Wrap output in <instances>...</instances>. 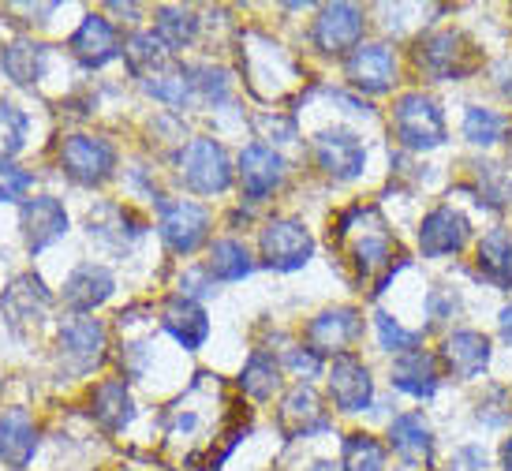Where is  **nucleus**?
<instances>
[{"mask_svg":"<svg viewBox=\"0 0 512 471\" xmlns=\"http://www.w3.org/2000/svg\"><path fill=\"white\" fill-rule=\"evenodd\" d=\"M509 172H512V135H509Z\"/></svg>","mask_w":512,"mask_h":471,"instance_id":"nucleus-47","label":"nucleus"},{"mask_svg":"<svg viewBox=\"0 0 512 471\" xmlns=\"http://www.w3.org/2000/svg\"><path fill=\"white\" fill-rule=\"evenodd\" d=\"M143 86H146V94H154L157 101H165L172 109H184L187 98H191V90H195L187 68H161V72L146 75Z\"/></svg>","mask_w":512,"mask_h":471,"instance_id":"nucleus-33","label":"nucleus"},{"mask_svg":"<svg viewBox=\"0 0 512 471\" xmlns=\"http://www.w3.org/2000/svg\"><path fill=\"white\" fill-rule=\"evenodd\" d=\"M191 75V86L202 90L206 101H225L228 98V75L221 68H210V64H199V68H187Z\"/></svg>","mask_w":512,"mask_h":471,"instance_id":"nucleus-38","label":"nucleus"},{"mask_svg":"<svg viewBox=\"0 0 512 471\" xmlns=\"http://www.w3.org/2000/svg\"><path fill=\"white\" fill-rule=\"evenodd\" d=\"M378 341H382L385 352L404 356V352H415V344L423 341V333L419 329H404L393 314H378Z\"/></svg>","mask_w":512,"mask_h":471,"instance_id":"nucleus-37","label":"nucleus"},{"mask_svg":"<svg viewBox=\"0 0 512 471\" xmlns=\"http://www.w3.org/2000/svg\"><path fill=\"white\" fill-rule=\"evenodd\" d=\"M341 464V471H385V453L370 434H348Z\"/></svg>","mask_w":512,"mask_h":471,"instance_id":"nucleus-34","label":"nucleus"},{"mask_svg":"<svg viewBox=\"0 0 512 471\" xmlns=\"http://www.w3.org/2000/svg\"><path fill=\"white\" fill-rule=\"evenodd\" d=\"M494 79H498V90L505 94V98H512V57H505L498 64V72H494Z\"/></svg>","mask_w":512,"mask_h":471,"instance_id":"nucleus-44","label":"nucleus"},{"mask_svg":"<svg viewBox=\"0 0 512 471\" xmlns=\"http://www.w3.org/2000/svg\"><path fill=\"white\" fill-rule=\"evenodd\" d=\"M348 79L363 94H385L393 86V79H397V57H393V49L382 42L359 45L356 53L348 57Z\"/></svg>","mask_w":512,"mask_h":471,"instance_id":"nucleus-18","label":"nucleus"},{"mask_svg":"<svg viewBox=\"0 0 512 471\" xmlns=\"http://www.w3.org/2000/svg\"><path fill=\"white\" fill-rule=\"evenodd\" d=\"M105 326L98 318H72L57 337V359L72 374H90L105 363Z\"/></svg>","mask_w":512,"mask_h":471,"instance_id":"nucleus-6","label":"nucleus"},{"mask_svg":"<svg viewBox=\"0 0 512 471\" xmlns=\"http://www.w3.org/2000/svg\"><path fill=\"white\" fill-rule=\"evenodd\" d=\"M505 131V116L494 113V109H483V105H471L464 113V139L471 146H494Z\"/></svg>","mask_w":512,"mask_h":471,"instance_id":"nucleus-35","label":"nucleus"},{"mask_svg":"<svg viewBox=\"0 0 512 471\" xmlns=\"http://www.w3.org/2000/svg\"><path fill=\"white\" fill-rule=\"evenodd\" d=\"M314 161L333 180H356L359 172L367 169V146L356 131L329 128L314 139Z\"/></svg>","mask_w":512,"mask_h":471,"instance_id":"nucleus-7","label":"nucleus"},{"mask_svg":"<svg viewBox=\"0 0 512 471\" xmlns=\"http://www.w3.org/2000/svg\"><path fill=\"white\" fill-rule=\"evenodd\" d=\"M165 57H169V49L157 42V34L139 30V34H131L128 42H124V60H128L131 75H139V79L161 72V68H165Z\"/></svg>","mask_w":512,"mask_h":471,"instance_id":"nucleus-32","label":"nucleus"},{"mask_svg":"<svg viewBox=\"0 0 512 471\" xmlns=\"http://www.w3.org/2000/svg\"><path fill=\"white\" fill-rule=\"evenodd\" d=\"M30 172L15 169L12 161H0V202H19L30 191Z\"/></svg>","mask_w":512,"mask_h":471,"instance_id":"nucleus-39","label":"nucleus"},{"mask_svg":"<svg viewBox=\"0 0 512 471\" xmlns=\"http://www.w3.org/2000/svg\"><path fill=\"white\" fill-rule=\"evenodd\" d=\"M363 27H367V15L356 4H329L314 19L311 38L322 53H348V49H359Z\"/></svg>","mask_w":512,"mask_h":471,"instance_id":"nucleus-11","label":"nucleus"},{"mask_svg":"<svg viewBox=\"0 0 512 471\" xmlns=\"http://www.w3.org/2000/svg\"><path fill=\"white\" fill-rule=\"evenodd\" d=\"M314 471H333V468H329V464H318V468H314Z\"/></svg>","mask_w":512,"mask_h":471,"instance_id":"nucleus-48","label":"nucleus"},{"mask_svg":"<svg viewBox=\"0 0 512 471\" xmlns=\"http://www.w3.org/2000/svg\"><path fill=\"white\" fill-rule=\"evenodd\" d=\"M475 262L490 285L512 288V229H490L475 247Z\"/></svg>","mask_w":512,"mask_h":471,"instance_id":"nucleus-26","label":"nucleus"},{"mask_svg":"<svg viewBox=\"0 0 512 471\" xmlns=\"http://www.w3.org/2000/svg\"><path fill=\"white\" fill-rule=\"evenodd\" d=\"M471 236L468 217L460 214L456 206H434L423 221H419V247L427 258H445L456 255Z\"/></svg>","mask_w":512,"mask_h":471,"instance_id":"nucleus-13","label":"nucleus"},{"mask_svg":"<svg viewBox=\"0 0 512 471\" xmlns=\"http://www.w3.org/2000/svg\"><path fill=\"white\" fill-rule=\"evenodd\" d=\"M206 277H210L206 270L187 273L184 281H180V296H184V300H195V296H210V292H214V285H210Z\"/></svg>","mask_w":512,"mask_h":471,"instance_id":"nucleus-42","label":"nucleus"},{"mask_svg":"<svg viewBox=\"0 0 512 471\" xmlns=\"http://www.w3.org/2000/svg\"><path fill=\"white\" fill-rule=\"evenodd\" d=\"M154 30H157V42L165 45V49H187V45L195 42V34H199V15L191 12V8H176V4H165V8H157L154 12Z\"/></svg>","mask_w":512,"mask_h":471,"instance_id":"nucleus-28","label":"nucleus"},{"mask_svg":"<svg viewBox=\"0 0 512 471\" xmlns=\"http://www.w3.org/2000/svg\"><path fill=\"white\" fill-rule=\"evenodd\" d=\"M0 68H4V75H8L15 86H34L42 79V68H45V45L27 42V38L4 45Z\"/></svg>","mask_w":512,"mask_h":471,"instance_id":"nucleus-27","label":"nucleus"},{"mask_svg":"<svg viewBox=\"0 0 512 471\" xmlns=\"http://www.w3.org/2000/svg\"><path fill=\"white\" fill-rule=\"evenodd\" d=\"M161 326H165V333H172V341L180 344L184 352H199L202 344H206V337H210V318H206V311L195 300H184V296L165 303Z\"/></svg>","mask_w":512,"mask_h":471,"instance_id":"nucleus-22","label":"nucleus"},{"mask_svg":"<svg viewBox=\"0 0 512 471\" xmlns=\"http://www.w3.org/2000/svg\"><path fill=\"white\" fill-rule=\"evenodd\" d=\"M262 262L277 273H292L303 270L314 255V240L311 232L303 229V221H292V217H277L262 229Z\"/></svg>","mask_w":512,"mask_h":471,"instance_id":"nucleus-4","label":"nucleus"},{"mask_svg":"<svg viewBox=\"0 0 512 471\" xmlns=\"http://www.w3.org/2000/svg\"><path fill=\"white\" fill-rule=\"evenodd\" d=\"M415 60L434 83H449V79L456 83V79H464L483 64V53L464 30H438V34H427L419 42Z\"/></svg>","mask_w":512,"mask_h":471,"instance_id":"nucleus-1","label":"nucleus"},{"mask_svg":"<svg viewBox=\"0 0 512 471\" xmlns=\"http://www.w3.org/2000/svg\"><path fill=\"white\" fill-rule=\"evenodd\" d=\"M27 128V113L15 109L12 101H0V161H8L27 146Z\"/></svg>","mask_w":512,"mask_h":471,"instance_id":"nucleus-36","label":"nucleus"},{"mask_svg":"<svg viewBox=\"0 0 512 471\" xmlns=\"http://www.w3.org/2000/svg\"><path fill=\"white\" fill-rule=\"evenodd\" d=\"M72 53L83 68H105L120 53L116 27L105 15H86L83 23H79V30L72 34Z\"/></svg>","mask_w":512,"mask_h":471,"instance_id":"nucleus-20","label":"nucleus"},{"mask_svg":"<svg viewBox=\"0 0 512 471\" xmlns=\"http://www.w3.org/2000/svg\"><path fill=\"white\" fill-rule=\"evenodd\" d=\"M393 135L408 150H438L445 143V116H441L438 101L419 90L400 94L393 105Z\"/></svg>","mask_w":512,"mask_h":471,"instance_id":"nucleus-2","label":"nucleus"},{"mask_svg":"<svg viewBox=\"0 0 512 471\" xmlns=\"http://www.w3.org/2000/svg\"><path fill=\"white\" fill-rule=\"evenodd\" d=\"M60 169L83 187L105 184L116 169V150L98 135H68L60 146Z\"/></svg>","mask_w":512,"mask_h":471,"instance_id":"nucleus-5","label":"nucleus"},{"mask_svg":"<svg viewBox=\"0 0 512 471\" xmlns=\"http://www.w3.org/2000/svg\"><path fill=\"white\" fill-rule=\"evenodd\" d=\"M329 397L348 415L367 412L374 404V378H370L367 363L352 352L333 356V363H329Z\"/></svg>","mask_w":512,"mask_h":471,"instance_id":"nucleus-8","label":"nucleus"},{"mask_svg":"<svg viewBox=\"0 0 512 471\" xmlns=\"http://www.w3.org/2000/svg\"><path fill=\"white\" fill-rule=\"evenodd\" d=\"M277 430L285 438H311L318 430H329V415L322 408V397L311 386H296L277 408Z\"/></svg>","mask_w":512,"mask_h":471,"instance_id":"nucleus-16","label":"nucleus"},{"mask_svg":"<svg viewBox=\"0 0 512 471\" xmlns=\"http://www.w3.org/2000/svg\"><path fill=\"white\" fill-rule=\"evenodd\" d=\"M157 232L172 255H191V251H199L210 232V210L199 202H172L161 210Z\"/></svg>","mask_w":512,"mask_h":471,"instance_id":"nucleus-9","label":"nucleus"},{"mask_svg":"<svg viewBox=\"0 0 512 471\" xmlns=\"http://www.w3.org/2000/svg\"><path fill=\"white\" fill-rule=\"evenodd\" d=\"M38 449V430L23 408H8L0 415V460L8 468H27Z\"/></svg>","mask_w":512,"mask_h":471,"instance_id":"nucleus-24","label":"nucleus"},{"mask_svg":"<svg viewBox=\"0 0 512 471\" xmlns=\"http://www.w3.org/2000/svg\"><path fill=\"white\" fill-rule=\"evenodd\" d=\"M438 359L449 378L471 382V378H479V374L486 371V363H490V341H486L483 333H475V329H456V333L445 337Z\"/></svg>","mask_w":512,"mask_h":471,"instance_id":"nucleus-14","label":"nucleus"},{"mask_svg":"<svg viewBox=\"0 0 512 471\" xmlns=\"http://www.w3.org/2000/svg\"><path fill=\"white\" fill-rule=\"evenodd\" d=\"M363 333V318H359L356 307H333V311H322L318 318H311L307 326V348L311 352H333V356H344L352 344L359 341Z\"/></svg>","mask_w":512,"mask_h":471,"instance_id":"nucleus-12","label":"nucleus"},{"mask_svg":"<svg viewBox=\"0 0 512 471\" xmlns=\"http://www.w3.org/2000/svg\"><path fill=\"white\" fill-rule=\"evenodd\" d=\"M285 363H288V371L303 374V378H311V374L322 371V356H318V352H311V348H303V352H299V348H292Z\"/></svg>","mask_w":512,"mask_h":471,"instance_id":"nucleus-41","label":"nucleus"},{"mask_svg":"<svg viewBox=\"0 0 512 471\" xmlns=\"http://www.w3.org/2000/svg\"><path fill=\"white\" fill-rule=\"evenodd\" d=\"M475 169V199L490 206V210H501V206H509L512 202V172L501 169V165H490V161H479V165H471Z\"/></svg>","mask_w":512,"mask_h":471,"instance_id":"nucleus-31","label":"nucleus"},{"mask_svg":"<svg viewBox=\"0 0 512 471\" xmlns=\"http://www.w3.org/2000/svg\"><path fill=\"white\" fill-rule=\"evenodd\" d=\"M277 386H281V374H277V359L270 356V352H251V359L243 363L240 371V389L247 393L251 400H266L277 393Z\"/></svg>","mask_w":512,"mask_h":471,"instance_id":"nucleus-29","label":"nucleus"},{"mask_svg":"<svg viewBox=\"0 0 512 471\" xmlns=\"http://www.w3.org/2000/svg\"><path fill=\"white\" fill-rule=\"evenodd\" d=\"M389 382L393 389L400 393H408V397H419L427 400L438 393V382H441V367L438 359L423 352V348H415V352H404V356L393 363V371H389Z\"/></svg>","mask_w":512,"mask_h":471,"instance_id":"nucleus-23","label":"nucleus"},{"mask_svg":"<svg viewBox=\"0 0 512 471\" xmlns=\"http://www.w3.org/2000/svg\"><path fill=\"white\" fill-rule=\"evenodd\" d=\"M0 314L8 318L15 333H27V329L42 326V318L49 314V292L34 273H19L0 296Z\"/></svg>","mask_w":512,"mask_h":471,"instance_id":"nucleus-10","label":"nucleus"},{"mask_svg":"<svg viewBox=\"0 0 512 471\" xmlns=\"http://www.w3.org/2000/svg\"><path fill=\"white\" fill-rule=\"evenodd\" d=\"M501 468L512 471V434L505 438V445H501Z\"/></svg>","mask_w":512,"mask_h":471,"instance_id":"nucleus-46","label":"nucleus"},{"mask_svg":"<svg viewBox=\"0 0 512 471\" xmlns=\"http://www.w3.org/2000/svg\"><path fill=\"white\" fill-rule=\"evenodd\" d=\"M453 471H486V457H483V449H460L453 457Z\"/></svg>","mask_w":512,"mask_h":471,"instance_id":"nucleus-43","label":"nucleus"},{"mask_svg":"<svg viewBox=\"0 0 512 471\" xmlns=\"http://www.w3.org/2000/svg\"><path fill=\"white\" fill-rule=\"evenodd\" d=\"M498 326H501V337H505V344H512V303H505V307H501Z\"/></svg>","mask_w":512,"mask_h":471,"instance_id":"nucleus-45","label":"nucleus"},{"mask_svg":"<svg viewBox=\"0 0 512 471\" xmlns=\"http://www.w3.org/2000/svg\"><path fill=\"white\" fill-rule=\"evenodd\" d=\"M456 311V292H449V288H434L427 296V314L430 322H441V318H453Z\"/></svg>","mask_w":512,"mask_h":471,"instance_id":"nucleus-40","label":"nucleus"},{"mask_svg":"<svg viewBox=\"0 0 512 471\" xmlns=\"http://www.w3.org/2000/svg\"><path fill=\"white\" fill-rule=\"evenodd\" d=\"M90 415L98 419L101 430L109 434H120L135 419V404H131V393L120 378H105L94 386V397H90Z\"/></svg>","mask_w":512,"mask_h":471,"instance_id":"nucleus-25","label":"nucleus"},{"mask_svg":"<svg viewBox=\"0 0 512 471\" xmlns=\"http://www.w3.org/2000/svg\"><path fill=\"white\" fill-rule=\"evenodd\" d=\"M180 180H184L195 195H221L232 184V161H228L225 146L217 139H191L180 150Z\"/></svg>","mask_w":512,"mask_h":471,"instance_id":"nucleus-3","label":"nucleus"},{"mask_svg":"<svg viewBox=\"0 0 512 471\" xmlns=\"http://www.w3.org/2000/svg\"><path fill=\"white\" fill-rule=\"evenodd\" d=\"M389 445L404 460V468H430L434 460V430L423 412H400L389 423Z\"/></svg>","mask_w":512,"mask_h":471,"instance_id":"nucleus-17","label":"nucleus"},{"mask_svg":"<svg viewBox=\"0 0 512 471\" xmlns=\"http://www.w3.org/2000/svg\"><path fill=\"white\" fill-rule=\"evenodd\" d=\"M113 288H116V281L105 266H98V262H83V266H75V270L68 273L60 300H64L68 311L86 314V311H94V307H101V303L109 300V296H113Z\"/></svg>","mask_w":512,"mask_h":471,"instance_id":"nucleus-19","label":"nucleus"},{"mask_svg":"<svg viewBox=\"0 0 512 471\" xmlns=\"http://www.w3.org/2000/svg\"><path fill=\"white\" fill-rule=\"evenodd\" d=\"M23 232H27L30 251H45L49 243H57L68 232V210L53 195H38L23 206Z\"/></svg>","mask_w":512,"mask_h":471,"instance_id":"nucleus-21","label":"nucleus"},{"mask_svg":"<svg viewBox=\"0 0 512 471\" xmlns=\"http://www.w3.org/2000/svg\"><path fill=\"white\" fill-rule=\"evenodd\" d=\"M251 270H255V262H251L247 247H243L240 240H217L214 247H210L206 273L217 277V281H243Z\"/></svg>","mask_w":512,"mask_h":471,"instance_id":"nucleus-30","label":"nucleus"},{"mask_svg":"<svg viewBox=\"0 0 512 471\" xmlns=\"http://www.w3.org/2000/svg\"><path fill=\"white\" fill-rule=\"evenodd\" d=\"M285 180V157L270 150V146L262 143H251L243 146L240 154V184H243V195L251 202H262L270 199L273 191L281 187Z\"/></svg>","mask_w":512,"mask_h":471,"instance_id":"nucleus-15","label":"nucleus"}]
</instances>
